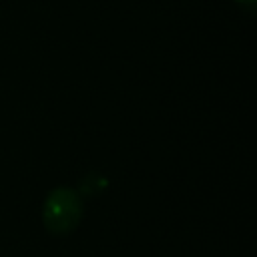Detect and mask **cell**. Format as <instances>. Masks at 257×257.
Returning a JSON list of instances; mask_svg holds the SVG:
<instances>
[{
	"label": "cell",
	"instance_id": "7a4b0ae2",
	"mask_svg": "<svg viewBox=\"0 0 257 257\" xmlns=\"http://www.w3.org/2000/svg\"><path fill=\"white\" fill-rule=\"evenodd\" d=\"M106 187H108L106 177L100 171H90L82 177V181L78 185V195L80 197H94V195L104 193Z\"/></svg>",
	"mask_w": 257,
	"mask_h": 257
},
{
	"label": "cell",
	"instance_id": "6da1fadb",
	"mask_svg": "<svg viewBox=\"0 0 257 257\" xmlns=\"http://www.w3.org/2000/svg\"><path fill=\"white\" fill-rule=\"evenodd\" d=\"M82 197L70 187H58L50 191L42 205L44 227L54 235H66L80 223Z\"/></svg>",
	"mask_w": 257,
	"mask_h": 257
},
{
	"label": "cell",
	"instance_id": "3957f363",
	"mask_svg": "<svg viewBox=\"0 0 257 257\" xmlns=\"http://www.w3.org/2000/svg\"><path fill=\"white\" fill-rule=\"evenodd\" d=\"M237 2V6L241 8V10H247L249 14L253 12V8H255V0H235Z\"/></svg>",
	"mask_w": 257,
	"mask_h": 257
}]
</instances>
